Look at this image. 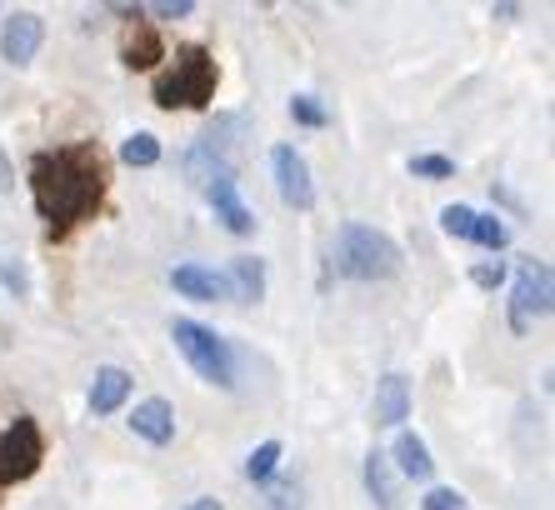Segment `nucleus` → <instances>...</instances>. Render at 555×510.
I'll use <instances>...</instances> for the list:
<instances>
[{"instance_id": "nucleus-7", "label": "nucleus", "mask_w": 555, "mask_h": 510, "mask_svg": "<svg viewBox=\"0 0 555 510\" xmlns=\"http://www.w3.org/2000/svg\"><path fill=\"white\" fill-rule=\"evenodd\" d=\"M271 170H275V191H281L285 205H296V211H310V205H315V180H310L306 155H300L296 145H275Z\"/></svg>"}, {"instance_id": "nucleus-21", "label": "nucleus", "mask_w": 555, "mask_h": 510, "mask_svg": "<svg viewBox=\"0 0 555 510\" xmlns=\"http://www.w3.org/2000/svg\"><path fill=\"white\" fill-rule=\"evenodd\" d=\"M411 176H421V180H451L455 176V161H451V155H411Z\"/></svg>"}, {"instance_id": "nucleus-3", "label": "nucleus", "mask_w": 555, "mask_h": 510, "mask_svg": "<svg viewBox=\"0 0 555 510\" xmlns=\"http://www.w3.org/2000/svg\"><path fill=\"white\" fill-rule=\"evenodd\" d=\"M401 266V245L390 241L386 230L361 226V220H346L336 230V270L350 281H396Z\"/></svg>"}, {"instance_id": "nucleus-24", "label": "nucleus", "mask_w": 555, "mask_h": 510, "mask_svg": "<svg viewBox=\"0 0 555 510\" xmlns=\"http://www.w3.org/2000/svg\"><path fill=\"white\" fill-rule=\"evenodd\" d=\"M421 510H470V506H465L461 490H451V485H436V490L421 500Z\"/></svg>"}, {"instance_id": "nucleus-10", "label": "nucleus", "mask_w": 555, "mask_h": 510, "mask_svg": "<svg viewBox=\"0 0 555 510\" xmlns=\"http://www.w3.org/2000/svg\"><path fill=\"white\" fill-rule=\"evenodd\" d=\"M130 431L141 435V441H151V446H170L176 441V410H170V400L166 396L141 400V406L130 410Z\"/></svg>"}, {"instance_id": "nucleus-28", "label": "nucleus", "mask_w": 555, "mask_h": 510, "mask_svg": "<svg viewBox=\"0 0 555 510\" xmlns=\"http://www.w3.org/2000/svg\"><path fill=\"white\" fill-rule=\"evenodd\" d=\"M151 11L166 15V21H176V15H191L195 5H191V0H160V5H151Z\"/></svg>"}, {"instance_id": "nucleus-2", "label": "nucleus", "mask_w": 555, "mask_h": 510, "mask_svg": "<svg viewBox=\"0 0 555 510\" xmlns=\"http://www.w3.org/2000/svg\"><path fill=\"white\" fill-rule=\"evenodd\" d=\"M166 71L155 76V105L160 111H206L216 101L220 65L206 46H176V55H166Z\"/></svg>"}, {"instance_id": "nucleus-22", "label": "nucleus", "mask_w": 555, "mask_h": 510, "mask_svg": "<svg viewBox=\"0 0 555 510\" xmlns=\"http://www.w3.org/2000/svg\"><path fill=\"white\" fill-rule=\"evenodd\" d=\"M470 220H476L470 205H446V211H440V230L455 235V241H470Z\"/></svg>"}, {"instance_id": "nucleus-9", "label": "nucleus", "mask_w": 555, "mask_h": 510, "mask_svg": "<svg viewBox=\"0 0 555 510\" xmlns=\"http://www.w3.org/2000/svg\"><path fill=\"white\" fill-rule=\"evenodd\" d=\"M206 201L216 205V216L225 220V230L231 235H250L256 230V216H250V205L241 201V186H235V176H220L206 186Z\"/></svg>"}, {"instance_id": "nucleus-6", "label": "nucleus", "mask_w": 555, "mask_h": 510, "mask_svg": "<svg viewBox=\"0 0 555 510\" xmlns=\"http://www.w3.org/2000/svg\"><path fill=\"white\" fill-rule=\"evenodd\" d=\"M545 316H551V266L520 260L516 285H511V331L526 335L530 320H545Z\"/></svg>"}, {"instance_id": "nucleus-29", "label": "nucleus", "mask_w": 555, "mask_h": 510, "mask_svg": "<svg viewBox=\"0 0 555 510\" xmlns=\"http://www.w3.org/2000/svg\"><path fill=\"white\" fill-rule=\"evenodd\" d=\"M15 186V170H11V161H5V151H0V191H11Z\"/></svg>"}, {"instance_id": "nucleus-13", "label": "nucleus", "mask_w": 555, "mask_h": 510, "mask_svg": "<svg viewBox=\"0 0 555 510\" xmlns=\"http://www.w3.org/2000/svg\"><path fill=\"white\" fill-rule=\"evenodd\" d=\"M405 416H411V381L390 370L375 391V425H401Z\"/></svg>"}, {"instance_id": "nucleus-12", "label": "nucleus", "mask_w": 555, "mask_h": 510, "mask_svg": "<svg viewBox=\"0 0 555 510\" xmlns=\"http://www.w3.org/2000/svg\"><path fill=\"white\" fill-rule=\"evenodd\" d=\"M120 61L130 65V71H155V65L166 61V40H160V30L145 26V21H135V26L126 30V46H120Z\"/></svg>"}, {"instance_id": "nucleus-15", "label": "nucleus", "mask_w": 555, "mask_h": 510, "mask_svg": "<svg viewBox=\"0 0 555 510\" xmlns=\"http://www.w3.org/2000/svg\"><path fill=\"white\" fill-rule=\"evenodd\" d=\"M225 281H231V295H235V301H246V306H260V301H266V260H260V255H241Z\"/></svg>"}, {"instance_id": "nucleus-25", "label": "nucleus", "mask_w": 555, "mask_h": 510, "mask_svg": "<svg viewBox=\"0 0 555 510\" xmlns=\"http://www.w3.org/2000/svg\"><path fill=\"white\" fill-rule=\"evenodd\" d=\"M0 285H5L15 301H26V295H30V276L21 266H11V260H0Z\"/></svg>"}, {"instance_id": "nucleus-4", "label": "nucleus", "mask_w": 555, "mask_h": 510, "mask_svg": "<svg viewBox=\"0 0 555 510\" xmlns=\"http://www.w3.org/2000/svg\"><path fill=\"white\" fill-rule=\"evenodd\" d=\"M170 341L191 360V370L201 381L220 385V391H235V350L220 341L210 326H201V320H176V326H170Z\"/></svg>"}, {"instance_id": "nucleus-11", "label": "nucleus", "mask_w": 555, "mask_h": 510, "mask_svg": "<svg viewBox=\"0 0 555 510\" xmlns=\"http://www.w3.org/2000/svg\"><path fill=\"white\" fill-rule=\"evenodd\" d=\"M170 285H176L181 295H191V301H201V306L231 295V281H225L220 270H206V266H176L170 270Z\"/></svg>"}, {"instance_id": "nucleus-30", "label": "nucleus", "mask_w": 555, "mask_h": 510, "mask_svg": "<svg viewBox=\"0 0 555 510\" xmlns=\"http://www.w3.org/2000/svg\"><path fill=\"white\" fill-rule=\"evenodd\" d=\"M185 510H220V500H216V496H201V500H191Z\"/></svg>"}, {"instance_id": "nucleus-20", "label": "nucleus", "mask_w": 555, "mask_h": 510, "mask_svg": "<svg viewBox=\"0 0 555 510\" xmlns=\"http://www.w3.org/2000/svg\"><path fill=\"white\" fill-rule=\"evenodd\" d=\"M120 161H126V166H155V161H160V141H155L151 130H141V136H130V141L120 145Z\"/></svg>"}, {"instance_id": "nucleus-27", "label": "nucleus", "mask_w": 555, "mask_h": 510, "mask_svg": "<svg viewBox=\"0 0 555 510\" xmlns=\"http://www.w3.org/2000/svg\"><path fill=\"white\" fill-rule=\"evenodd\" d=\"M271 510H300V490L291 481L275 485V496H271Z\"/></svg>"}, {"instance_id": "nucleus-17", "label": "nucleus", "mask_w": 555, "mask_h": 510, "mask_svg": "<svg viewBox=\"0 0 555 510\" xmlns=\"http://www.w3.org/2000/svg\"><path fill=\"white\" fill-rule=\"evenodd\" d=\"M365 496H371L380 510H396V500H401V490H396V471H390V460L380 456V450L365 456Z\"/></svg>"}, {"instance_id": "nucleus-18", "label": "nucleus", "mask_w": 555, "mask_h": 510, "mask_svg": "<svg viewBox=\"0 0 555 510\" xmlns=\"http://www.w3.org/2000/svg\"><path fill=\"white\" fill-rule=\"evenodd\" d=\"M470 241L486 245V251H505V245H511V226H505L501 216H480L476 211V220H470Z\"/></svg>"}, {"instance_id": "nucleus-26", "label": "nucleus", "mask_w": 555, "mask_h": 510, "mask_svg": "<svg viewBox=\"0 0 555 510\" xmlns=\"http://www.w3.org/2000/svg\"><path fill=\"white\" fill-rule=\"evenodd\" d=\"M470 281H476L480 291H495V285L505 281V266H501V260H495V266H476V270H470Z\"/></svg>"}, {"instance_id": "nucleus-1", "label": "nucleus", "mask_w": 555, "mask_h": 510, "mask_svg": "<svg viewBox=\"0 0 555 510\" xmlns=\"http://www.w3.org/2000/svg\"><path fill=\"white\" fill-rule=\"evenodd\" d=\"M105 180H111V166H105L95 141L36 151V161H30V195H36V211L46 220V230H51V241H65L70 230L95 220V211L105 201Z\"/></svg>"}, {"instance_id": "nucleus-5", "label": "nucleus", "mask_w": 555, "mask_h": 510, "mask_svg": "<svg viewBox=\"0 0 555 510\" xmlns=\"http://www.w3.org/2000/svg\"><path fill=\"white\" fill-rule=\"evenodd\" d=\"M40 460H46V441H40V425L30 416L11 425V431L0 435V490L5 485H21L40 471Z\"/></svg>"}, {"instance_id": "nucleus-16", "label": "nucleus", "mask_w": 555, "mask_h": 510, "mask_svg": "<svg viewBox=\"0 0 555 510\" xmlns=\"http://www.w3.org/2000/svg\"><path fill=\"white\" fill-rule=\"evenodd\" d=\"M130 396V375L120 366H101L91 381V410L95 416H111V410H120V400Z\"/></svg>"}, {"instance_id": "nucleus-23", "label": "nucleus", "mask_w": 555, "mask_h": 510, "mask_svg": "<svg viewBox=\"0 0 555 510\" xmlns=\"http://www.w3.org/2000/svg\"><path fill=\"white\" fill-rule=\"evenodd\" d=\"M291 115H296L300 126H310V130H325V126H331V115H325V105L315 101V95H296V101H291Z\"/></svg>"}, {"instance_id": "nucleus-14", "label": "nucleus", "mask_w": 555, "mask_h": 510, "mask_svg": "<svg viewBox=\"0 0 555 510\" xmlns=\"http://www.w3.org/2000/svg\"><path fill=\"white\" fill-rule=\"evenodd\" d=\"M390 456H396V466H401L405 481H430L436 475V460H430V446L421 441L415 431H401L396 435V446H390Z\"/></svg>"}, {"instance_id": "nucleus-19", "label": "nucleus", "mask_w": 555, "mask_h": 510, "mask_svg": "<svg viewBox=\"0 0 555 510\" xmlns=\"http://www.w3.org/2000/svg\"><path fill=\"white\" fill-rule=\"evenodd\" d=\"M281 456H285L281 441H266V446H256V450H250V460H246V475L256 485H266L275 475V466H281Z\"/></svg>"}, {"instance_id": "nucleus-8", "label": "nucleus", "mask_w": 555, "mask_h": 510, "mask_svg": "<svg viewBox=\"0 0 555 510\" xmlns=\"http://www.w3.org/2000/svg\"><path fill=\"white\" fill-rule=\"evenodd\" d=\"M40 40H46L40 15L15 11V15H5V26H0V55H5L11 65H30L36 51H40Z\"/></svg>"}]
</instances>
